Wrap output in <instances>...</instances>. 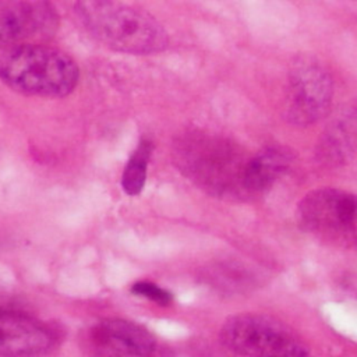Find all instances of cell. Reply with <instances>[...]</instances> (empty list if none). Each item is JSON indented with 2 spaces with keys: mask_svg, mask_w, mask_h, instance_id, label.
<instances>
[{
  "mask_svg": "<svg viewBox=\"0 0 357 357\" xmlns=\"http://www.w3.org/2000/svg\"><path fill=\"white\" fill-rule=\"evenodd\" d=\"M75 14L91 36L117 52L149 54L163 50L169 43L167 32L155 17L126 3L79 1Z\"/></svg>",
  "mask_w": 357,
  "mask_h": 357,
  "instance_id": "cell-1",
  "label": "cell"
},
{
  "mask_svg": "<svg viewBox=\"0 0 357 357\" xmlns=\"http://www.w3.org/2000/svg\"><path fill=\"white\" fill-rule=\"evenodd\" d=\"M78 77L75 61L46 45L26 43L0 53V81L22 95L66 96L74 91Z\"/></svg>",
  "mask_w": 357,
  "mask_h": 357,
  "instance_id": "cell-2",
  "label": "cell"
},
{
  "mask_svg": "<svg viewBox=\"0 0 357 357\" xmlns=\"http://www.w3.org/2000/svg\"><path fill=\"white\" fill-rule=\"evenodd\" d=\"M174 159L188 178L216 195H243L241 176L245 160L223 138L188 132L174 145Z\"/></svg>",
  "mask_w": 357,
  "mask_h": 357,
  "instance_id": "cell-3",
  "label": "cell"
},
{
  "mask_svg": "<svg viewBox=\"0 0 357 357\" xmlns=\"http://www.w3.org/2000/svg\"><path fill=\"white\" fill-rule=\"evenodd\" d=\"M220 343L244 357H307V343L282 321L258 312L229 317L219 331Z\"/></svg>",
  "mask_w": 357,
  "mask_h": 357,
  "instance_id": "cell-4",
  "label": "cell"
},
{
  "mask_svg": "<svg viewBox=\"0 0 357 357\" xmlns=\"http://www.w3.org/2000/svg\"><path fill=\"white\" fill-rule=\"evenodd\" d=\"M356 213V197L332 187L310 191L296 208V219L301 230L339 245L354 244Z\"/></svg>",
  "mask_w": 357,
  "mask_h": 357,
  "instance_id": "cell-5",
  "label": "cell"
},
{
  "mask_svg": "<svg viewBox=\"0 0 357 357\" xmlns=\"http://www.w3.org/2000/svg\"><path fill=\"white\" fill-rule=\"evenodd\" d=\"M333 81L315 59L300 57L290 68L284 93V117L294 126H310L321 120L331 107Z\"/></svg>",
  "mask_w": 357,
  "mask_h": 357,
  "instance_id": "cell-6",
  "label": "cell"
},
{
  "mask_svg": "<svg viewBox=\"0 0 357 357\" xmlns=\"http://www.w3.org/2000/svg\"><path fill=\"white\" fill-rule=\"evenodd\" d=\"M82 347L92 357H151L156 339L137 322L105 318L88 328Z\"/></svg>",
  "mask_w": 357,
  "mask_h": 357,
  "instance_id": "cell-7",
  "label": "cell"
},
{
  "mask_svg": "<svg viewBox=\"0 0 357 357\" xmlns=\"http://www.w3.org/2000/svg\"><path fill=\"white\" fill-rule=\"evenodd\" d=\"M59 25L56 8L47 1L0 0V50L50 38Z\"/></svg>",
  "mask_w": 357,
  "mask_h": 357,
  "instance_id": "cell-8",
  "label": "cell"
},
{
  "mask_svg": "<svg viewBox=\"0 0 357 357\" xmlns=\"http://www.w3.org/2000/svg\"><path fill=\"white\" fill-rule=\"evenodd\" d=\"M54 343L56 335L45 322L24 312L0 308L1 357L42 356Z\"/></svg>",
  "mask_w": 357,
  "mask_h": 357,
  "instance_id": "cell-9",
  "label": "cell"
},
{
  "mask_svg": "<svg viewBox=\"0 0 357 357\" xmlns=\"http://www.w3.org/2000/svg\"><path fill=\"white\" fill-rule=\"evenodd\" d=\"M291 156L282 146H266L245 160L241 176V191L245 197L268 191L289 169Z\"/></svg>",
  "mask_w": 357,
  "mask_h": 357,
  "instance_id": "cell-10",
  "label": "cell"
},
{
  "mask_svg": "<svg viewBox=\"0 0 357 357\" xmlns=\"http://www.w3.org/2000/svg\"><path fill=\"white\" fill-rule=\"evenodd\" d=\"M356 113L354 109L342 110L321 135L317 146L318 159L331 166L347 163L354 155Z\"/></svg>",
  "mask_w": 357,
  "mask_h": 357,
  "instance_id": "cell-11",
  "label": "cell"
},
{
  "mask_svg": "<svg viewBox=\"0 0 357 357\" xmlns=\"http://www.w3.org/2000/svg\"><path fill=\"white\" fill-rule=\"evenodd\" d=\"M151 153L152 142L146 138H142L135 151L132 152V155L130 156L121 174V187L126 194L137 195L142 191L146 180Z\"/></svg>",
  "mask_w": 357,
  "mask_h": 357,
  "instance_id": "cell-12",
  "label": "cell"
},
{
  "mask_svg": "<svg viewBox=\"0 0 357 357\" xmlns=\"http://www.w3.org/2000/svg\"><path fill=\"white\" fill-rule=\"evenodd\" d=\"M131 291L134 294L145 297L159 305H169L173 301V296L169 290L162 289L160 286H158L152 282H146V280H139V282L134 283L131 287Z\"/></svg>",
  "mask_w": 357,
  "mask_h": 357,
  "instance_id": "cell-13",
  "label": "cell"
}]
</instances>
